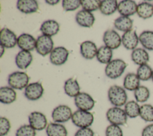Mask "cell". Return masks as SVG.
<instances>
[{
    "instance_id": "cell-38",
    "label": "cell",
    "mask_w": 153,
    "mask_h": 136,
    "mask_svg": "<svg viewBox=\"0 0 153 136\" xmlns=\"http://www.w3.org/2000/svg\"><path fill=\"white\" fill-rule=\"evenodd\" d=\"M81 5L79 0H63L62 1V7L66 11H74Z\"/></svg>"
},
{
    "instance_id": "cell-14",
    "label": "cell",
    "mask_w": 153,
    "mask_h": 136,
    "mask_svg": "<svg viewBox=\"0 0 153 136\" xmlns=\"http://www.w3.org/2000/svg\"><path fill=\"white\" fill-rule=\"evenodd\" d=\"M139 37L135 30H130L123 34L121 37L122 44L127 50H134L139 43Z\"/></svg>"
},
{
    "instance_id": "cell-34",
    "label": "cell",
    "mask_w": 153,
    "mask_h": 136,
    "mask_svg": "<svg viewBox=\"0 0 153 136\" xmlns=\"http://www.w3.org/2000/svg\"><path fill=\"white\" fill-rule=\"evenodd\" d=\"M139 116L145 122H153V106L149 104L142 105Z\"/></svg>"
},
{
    "instance_id": "cell-3",
    "label": "cell",
    "mask_w": 153,
    "mask_h": 136,
    "mask_svg": "<svg viewBox=\"0 0 153 136\" xmlns=\"http://www.w3.org/2000/svg\"><path fill=\"white\" fill-rule=\"evenodd\" d=\"M126 67L127 64L122 59L112 60L105 67V74L111 79L117 78L123 74Z\"/></svg>"
},
{
    "instance_id": "cell-42",
    "label": "cell",
    "mask_w": 153,
    "mask_h": 136,
    "mask_svg": "<svg viewBox=\"0 0 153 136\" xmlns=\"http://www.w3.org/2000/svg\"><path fill=\"white\" fill-rule=\"evenodd\" d=\"M141 136H153V123L148 125L143 129Z\"/></svg>"
},
{
    "instance_id": "cell-20",
    "label": "cell",
    "mask_w": 153,
    "mask_h": 136,
    "mask_svg": "<svg viewBox=\"0 0 153 136\" xmlns=\"http://www.w3.org/2000/svg\"><path fill=\"white\" fill-rule=\"evenodd\" d=\"M17 9L25 14H30L36 12L39 5L35 0H19L17 2Z\"/></svg>"
},
{
    "instance_id": "cell-11",
    "label": "cell",
    "mask_w": 153,
    "mask_h": 136,
    "mask_svg": "<svg viewBox=\"0 0 153 136\" xmlns=\"http://www.w3.org/2000/svg\"><path fill=\"white\" fill-rule=\"evenodd\" d=\"M68 50L64 47L59 46L54 48L50 55V61L54 65H62L68 60Z\"/></svg>"
},
{
    "instance_id": "cell-36",
    "label": "cell",
    "mask_w": 153,
    "mask_h": 136,
    "mask_svg": "<svg viewBox=\"0 0 153 136\" xmlns=\"http://www.w3.org/2000/svg\"><path fill=\"white\" fill-rule=\"evenodd\" d=\"M15 136H36V130L29 124L23 125L17 129Z\"/></svg>"
},
{
    "instance_id": "cell-32",
    "label": "cell",
    "mask_w": 153,
    "mask_h": 136,
    "mask_svg": "<svg viewBox=\"0 0 153 136\" xmlns=\"http://www.w3.org/2000/svg\"><path fill=\"white\" fill-rule=\"evenodd\" d=\"M140 106L135 101H130L124 105V111L130 118H135L139 116Z\"/></svg>"
},
{
    "instance_id": "cell-4",
    "label": "cell",
    "mask_w": 153,
    "mask_h": 136,
    "mask_svg": "<svg viewBox=\"0 0 153 136\" xmlns=\"http://www.w3.org/2000/svg\"><path fill=\"white\" fill-rule=\"evenodd\" d=\"M29 77L28 75L22 71H15L9 75L8 83L14 89L22 90L29 84Z\"/></svg>"
},
{
    "instance_id": "cell-22",
    "label": "cell",
    "mask_w": 153,
    "mask_h": 136,
    "mask_svg": "<svg viewBox=\"0 0 153 136\" xmlns=\"http://www.w3.org/2000/svg\"><path fill=\"white\" fill-rule=\"evenodd\" d=\"M17 93L10 86H3L0 88V101L2 104H10L16 100Z\"/></svg>"
},
{
    "instance_id": "cell-35",
    "label": "cell",
    "mask_w": 153,
    "mask_h": 136,
    "mask_svg": "<svg viewBox=\"0 0 153 136\" xmlns=\"http://www.w3.org/2000/svg\"><path fill=\"white\" fill-rule=\"evenodd\" d=\"M153 69L147 64L140 65L137 69V75L142 81H147L152 78Z\"/></svg>"
},
{
    "instance_id": "cell-29",
    "label": "cell",
    "mask_w": 153,
    "mask_h": 136,
    "mask_svg": "<svg viewBox=\"0 0 153 136\" xmlns=\"http://www.w3.org/2000/svg\"><path fill=\"white\" fill-rule=\"evenodd\" d=\"M112 49H109L106 46H101L100 48L98 49L96 55V59L99 62L102 64H108L112 61Z\"/></svg>"
},
{
    "instance_id": "cell-1",
    "label": "cell",
    "mask_w": 153,
    "mask_h": 136,
    "mask_svg": "<svg viewBox=\"0 0 153 136\" xmlns=\"http://www.w3.org/2000/svg\"><path fill=\"white\" fill-rule=\"evenodd\" d=\"M108 97L114 107H121L127 103V95L125 89L118 85L111 86L108 91Z\"/></svg>"
},
{
    "instance_id": "cell-27",
    "label": "cell",
    "mask_w": 153,
    "mask_h": 136,
    "mask_svg": "<svg viewBox=\"0 0 153 136\" xmlns=\"http://www.w3.org/2000/svg\"><path fill=\"white\" fill-rule=\"evenodd\" d=\"M139 86L140 79L137 74L131 72L127 74L125 76L123 81V86L124 89L130 91H134Z\"/></svg>"
},
{
    "instance_id": "cell-18",
    "label": "cell",
    "mask_w": 153,
    "mask_h": 136,
    "mask_svg": "<svg viewBox=\"0 0 153 136\" xmlns=\"http://www.w3.org/2000/svg\"><path fill=\"white\" fill-rule=\"evenodd\" d=\"M97 50L96 44L91 41H84L80 45L81 54L87 59H92L96 56Z\"/></svg>"
},
{
    "instance_id": "cell-44",
    "label": "cell",
    "mask_w": 153,
    "mask_h": 136,
    "mask_svg": "<svg viewBox=\"0 0 153 136\" xmlns=\"http://www.w3.org/2000/svg\"><path fill=\"white\" fill-rule=\"evenodd\" d=\"M4 52H5V47L1 44V56H0L1 58L3 56Z\"/></svg>"
},
{
    "instance_id": "cell-24",
    "label": "cell",
    "mask_w": 153,
    "mask_h": 136,
    "mask_svg": "<svg viewBox=\"0 0 153 136\" xmlns=\"http://www.w3.org/2000/svg\"><path fill=\"white\" fill-rule=\"evenodd\" d=\"M131 58L133 62L139 66L146 64L149 59L148 52L142 48H137L133 50L131 54Z\"/></svg>"
},
{
    "instance_id": "cell-28",
    "label": "cell",
    "mask_w": 153,
    "mask_h": 136,
    "mask_svg": "<svg viewBox=\"0 0 153 136\" xmlns=\"http://www.w3.org/2000/svg\"><path fill=\"white\" fill-rule=\"evenodd\" d=\"M136 13L142 19H149L153 16V5L148 2L139 3L137 7Z\"/></svg>"
},
{
    "instance_id": "cell-16",
    "label": "cell",
    "mask_w": 153,
    "mask_h": 136,
    "mask_svg": "<svg viewBox=\"0 0 153 136\" xmlns=\"http://www.w3.org/2000/svg\"><path fill=\"white\" fill-rule=\"evenodd\" d=\"M75 20L82 27L91 28L94 24L95 18L91 12L82 10L76 13Z\"/></svg>"
},
{
    "instance_id": "cell-19",
    "label": "cell",
    "mask_w": 153,
    "mask_h": 136,
    "mask_svg": "<svg viewBox=\"0 0 153 136\" xmlns=\"http://www.w3.org/2000/svg\"><path fill=\"white\" fill-rule=\"evenodd\" d=\"M33 60V56L29 51L21 50L15 58V62L17 67L22 69H26L31 64Z\"/></svg>"
},
{
    "instance_id": "cell-17",
    "label": "cell",
    "mask_w": 153,
    "mask_h": 136,
    "mask_svg": "<svg viewBox=\"0 0 153 136\" xmlns=\"http://www.w3.org/2000/svg\"><path fill=\"white\" fill-rule=\"evenodd\" d=\"M137 5L134 1L124 0L118 3L117 10L122 16L128 17L136 13Z\"/></svg>"
},
{
    "instance_id": "cell-10",
    "label": "cell",
    "mask_w": 153,
    "mask_h": 136,
    "mask_svg": "<svg viewBox=\"0 0 153 136\" xmlns=\"http://www.w3.org/2000/svg\"><path fill=\"white\" fill-rule=\"evenodd\" d=\"M44 87L39 82L29 83L25 88L24 95L30 101H36L42 97L44 93Z\"/></svg>"
},
{
    "instance_id": "cell-37",
    "label": "cell",
    "mask_w": 153,
    "mask_h": 136,
    "mask_svg": "<svg viewBox=\"0 0 153 136\" xmlns=\"http://www.w3.org/2000/svg\"><path fill=\"white\" fill-rule=\"evenodd\" d=\"M100 1L99 0H81V5L83 10L91 12L99 8Z\"/></svg>"
},
{
    "instance_id": "cell-23",
    "label": "cell",
    "mask_w": 153,
    "mask_h": 136,
    "mask_svg": "<svg viewBox=\"0 0 153 136\" xmlns=\"http://www.w3.org/2000/svg\"><path fill=\"white\" fill-rule=\"evenodd\" d=\"M47 136H68V131L61 123L51 122L46 128Z\"/></svg>"
},
{
    "instance_id": "cell-6",
    "label": "cell",
    "mask_w": 153,
    "mask_h": 136,
    "mask_svg": "<svg viewBox=\"0 0 153 136\" xmlns=\"http://www.w3.org/2000/svg\"><path fill=\"white\" fill-rule=\"evenodd\" d=\"M72 114V110L69 106L59 105L53 109L51 113V117L55 123H65L71 119Z\"/></svg>"
},
{
    "instance_id": "cell-7",
    "label": "cell",
    "mask_w": 153,
    "mask_h": 136,
    "mask_svg": "<svg viewBox=\"0 0 153 136\" xmlns=\"http://www.w3.org/2000/svg\"><path fill=\"white\" fill-rule=\"evenodd\" d=\"M54 43L51 37L46 35H40L36 39V50L41 56H45L50 53L54 49Z\"/></svg>"
},
{
    "instance_id": "cell-31",
    "label": "cell",
    "mask_w": 153,
    "mask_h": 136,
    "mask_svg": "<svg viewBox=\"0 0 153 136\" xmlns=\"http://www.w3.org/2000/svg\"><path fill=\"white\" fill-rule=\"evenodd\" d=\"M142 46L146 50H153V31H144L139 36Z\"/></svg>"
},
{
    "instance_id": "cell-13",
    "label": "cell",
    "mask_w": 153,
    "mask_h": 136,
    "mask_svg": "<svg viewBox=\"0 0 153 136\" xmlns=\"http://www.w3.org/2000/svg\"><path fill=\"white\" fill-rule=\"evenodd\" d=\"M1 44L5 48H13L17 43V38L14 32L7 28H4L0 32Z\"/></svg>"
},
{
    "instance_id": "cell-43",
    "label": "cell",
    "mask_w": 153,
    "mask_h": 136,
    "mask_svg": "<svg viewBox=\"0 0 153 136\" xmlns=\"http://www.w3.org/2000/svg\"><path fill=\"white\" fill-rule=\"evenodd\" d=\"M45 2H47V4H48L50 5H56L57 4H58L59 2V0H46Z\"/></svg>"
},
{
    "instance_id": "cell-2",
    "label": "cell",
    "mask_w": 153,
    "mask_h": 136,
    "mask_svg": "<svg viewBox=\"0 0 153 136\" xmlns=\"http://www.w3.org/2000/svg\"><path fill=\"white\" fill-rule=\"evenodd\" d=\"M71 120L72 123L79 128H89L93 123L94 116L90 111L77 110L73 113Z\"/></svg>"
},
{
    "instance_id": "cell-5",
    "label": "cell",
    "mask_w": 153,
    "mask_h": 136,
    "mask_svg": "<svg viewBox=\"0 0 153 136\" xmlns=\"http://www.w3.org/2000/svg\"><path fill=\"white\" fill-rule=\"evenodd\" d=\"M107 120L113 125H124L127 123V116L124 110L118 107H113L108 110L106 113Z\"/></svg>"
},
{
    "instance_id": "cell-25",
    "label": "cell",
    "mask_w": 153,
    "mask_h": 136,
    "mask_svg": "<svg viewBox=\"0 0 153 136\" xmlns=\"http://www.w3.org/2000/svg\"><path fill=\"white\" fill-rule=\"evenodd\" d=\"M65 93L70 97H75L80 93V87L76 80L70 78L68 79L64 84Z\"/></svg>"
},
{
    "instance_id": "cell-8",
    "label": "cell",
    "mask_w": 153,
    "mask_h": 136,
    "mask_svg": "<svg viewBox=\"0 0 153 136\" xmlns=\"http://www.w3.org/2000/svg\"><path fill=\"white\" fill-rule=\"evenodd\" d=\"M74 102L78 110L88 111L93 109L95 104L91 95L85 92H80L74 98Z\"/></svg>"
},
{
    "instance_id": "cell-26",
    "label": "cell",
    "mask_w": 153,
    "mask_h": 136,
    "mask_svg": "<svg viewBox=\"0 0 153 136\" xmlns=\"http://www.w3.org/2000/svg\"><path fill=\"white\" fill-rule=\"evenodd\" d=\"M114 25L117 29L126 32L132 29L133 20L129 17L121 16L115 20Z\"/></svg>"
},
{
    "instance_id": "cell-33",
    "label": "cell",
    "mask_w": 153,
    "mask_h": 136,
    "mask_svg": "<svg viewBox=\"0 0 153 136\" xmlns=\"http://www.w3.org/2000/svg\"><path fill=\"white\" fill-rule=\"evenodd\" d=\"M134 96L137 102H145L149 99L150 92L147 87L139 86L134 91Z\"/></svg>"
},
{
    "instance_id": "cell-12",
    "label": "cell",
    "mask_w": 153,
    "mask_h": 136,
    "mask_svg": "<svg viewBox=\"0 0 153 136\" xmlns=\"http://www.w3.org/2000/svg\"><path fill=\"white\" fill-rule=\"evenodd\" d=\"M103 41L105 46L112 50L118 48L122 43L120 35L113 29H109L105 32Z\"/></svg>"
},
{
    "instance_id": "cell-39",
    "label": "cell",
    "mask_w": 153,
    "mask_h": 136,
    "mask_svg": "<svg viewBox=\"0 0 153 136\" xmlns=\"http://www.w3.org/2000/svg\"><path fill=\"white\" fill-rule=\"evenodd\" d=\"M105 136H123V132L120 126L111 124L106 128Z\"/></svg>"
},
{
    "instance_id": "cell-45",
    "label": "cell",
    "mask_w": 153,
    "mask_h": 136,
    "mask_svg": "<svg viewBox=\"0 0 153 136\" xmlns=\"http://www.w3.org/2000/svg\"><path fill=\"white\" fill-rule=\"evenodd\" d=\"M152 81H153V71H152Z\"/></svg>"
},
{
    "instance_id": "cell-9",
    "label": "cell",
    "mask_w": 153,
    "mask_h": 136,
    "mask_svg": "<svg viewBox=\"0 0 153 136\" xmlns=\"http://www.w3.org/2000/svg\"><path fill=\"white\" fill-rule=\"evenodd\" d=\"M29 125L36 131H42L47 126V119L45 114L39 111H33L28 116Z\"/></svg>"
},
{
    "instance_id": "cell-15",
    "label": "cell",
    "mask_w": 153,
    "mask_h": 136,
    "mask_svg": "<svg viewBox=\"0 0 153 136\" xmlns=\"http://www.w3.org/2000/svg\"><path fill=\"white\" fill-rule=\"evenodd\" d=\"M36 40L31 35L26 33L21 34L17 38V45L22 50L32 51L36 47Z\"/></svg>"
},
{
    "instance_id": "cell-41",
    "label": "cell",
    "mask_w": 153,
    "mask_h": 136,
    "mask_svg": "<svg viewBox=\"0 0 153 136\" xmlns=\"http://www.w3.org/2000/svg\"><path fill=\"white\" fill-rule=\"evenodd\" d=\"M74 136H94V132L90 128H79L75 133Z\"/></svg>"
},
{
    "instance_id": "cell-40",
    "label": "cell",
    "mask_w": 153,
    "mask_h": 136,
    "mask_svg": "<svg viewBox=\"0 0 153 136\" xmlns=\"http://www.w3.org/2000/svg\"><path fill=\"white\" fill-rule=\"evenodd\" d=\"M11 129L10 120L5 117H0V136H5L8 134Z\"/></svg>"
},
{
    "instance_id": "cell-30",
    "label": "cell",
    "mask_w": 153,
    "mask_h": 136,
    "mask_svg": "<svg viewBox=\"0 0 153 136\" xmlns=\"http://www.w3.org/2000/svg\"><path fill=\"white\" fill-rule=\"evenodd\" d=\"M117 1L115 0L101 1L99 5L100 12L105 15H110L115 13L118 7Z\"/></svg>"
},
{
    "instance_id": "cell-21",
    "label": "cell",
    "mask_w": 153,
    "mask_h": 136,
    "mask_svg": "<svg viewBox=\"0 0 153 136\" xmlns=\"http://www.w3.org/2000/svg\"><path fill=\"white\" fill-rule=\"evenodd\" d=\"M59 24L57 22L54 20L44 21L40 27V31L42 35L50 37L57 34L59 31Z\"/></svg>"
}]
</instances>
